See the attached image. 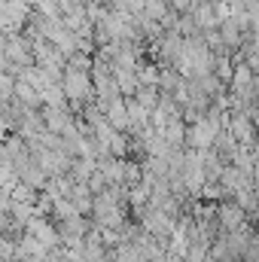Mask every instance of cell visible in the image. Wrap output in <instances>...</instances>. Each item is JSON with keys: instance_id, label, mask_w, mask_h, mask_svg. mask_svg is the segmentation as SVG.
Here are the masks:
<instances>
[{"instance_id": "obj_1", "label": "cell", "mask_w": 259, "mask_h": 262, "mask_svg": "<svg viewBox=\"0 0 259 262\" xmlns=\"http://www.w3.org/2000/svg\"><path fill=\"white\" fill-rule=\"evenodd\" d=\"M64 92L70 98H82L89 92V76L82 70H70V76H67V82H64Z\"/></svg>"}, {"instance_id": "obj_2", "label": "cell", "mask_w": 259, "mask_h": 262, "mask_svg": "<svg viewBox=\"0 0 259 262\" xmlns=\"http://www.w3.org/2000/svg\"><path fill=\"white\" fill-rule=\"evenodd\" d=\"M9 92H12V85H9V79H3V76H0V98H6Z\"/></svg>"}]
</instances>
